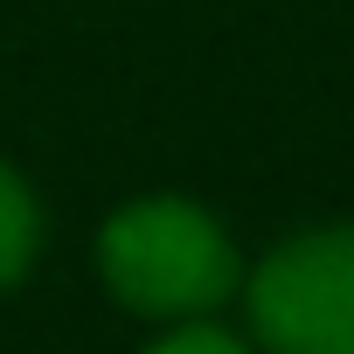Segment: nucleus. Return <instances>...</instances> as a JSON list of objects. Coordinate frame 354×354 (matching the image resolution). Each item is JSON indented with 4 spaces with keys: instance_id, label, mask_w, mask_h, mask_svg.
<instances>
[{
    "instance_id": "1",
    "label": "nucleus",
    "mask_w": 354,
    "mask_h": 354,
    "mask_svg": "<svg viewBox=\"0 0 354 354\" xmlns=\"http://www.w3.org/2000/svg\"><path fill=\"white\" fill-rule=\"evenodd\" d=\"M97 264L104 285L146 313V319H202L236 292V250L216 230V216H202L181 195H146L125 202L104 236H97Z\"/></svg>"
},
{
    "instance_id": "2",
    "label": "nucleus",
    "mask_w": 354,
    "mask_h": 354,
    "mask_svg": "<svg viewBox=\"0 0 354 354\" xmlns=\"http://www.w3.org/2000/svg\"><path fill=\"white\" fill-rule=\"evenodd\" d=\"M264 354H354V230H313L250 278Z\"/></svg>"
},
{
    "instance_id": "3",
    "label": "nucleus",
    "mask_w": 354,
    "mask_h": 354,
    "mask_svg": "<svg viewBox=\"0 0 354 354\" xmlns=\"http://www.w3.org/2000/svg\"><path fill=\"white\" fill-rule=\"evenodd\" d=\"M35 230H42L35 195L21 188L15 167H0V285H15V278L28 271V257H35Z\"/></svg>"
},
{
    "instance_id": "4",
    "label": "nucleus",
    "mask_w": 354,
    "mask_h": 354,
    "mask_svg": "<svg viewBox=\"0 0 354 354\" xmlns=\"http://www.w3.org/2000/svg\"><path fill=\"white\" fill-rule=\"evenodd\" d=\"M146 354H250L243 340H230L223 326H202V319H181L174 333H160Z\"/></svg>"
}]
</instances>
